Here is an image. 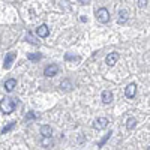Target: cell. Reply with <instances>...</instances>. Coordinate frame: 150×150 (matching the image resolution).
Listing matches in <instances>:
<instances>
[{
    "mask_svg": "<svg viewBox=\"0 0 150 150\" xmlns=\"http://www.w3.org/2000/svg\"><path fill=\"white\" fill-rule=\"evenodd\" d=\"M17 104H18V101L15 98H9V96L3 98V101L0 102V110H2L3 114H11V112L15 110Z\"/></svg>",
    "mask_w": 150,
    "mask_h": 150,
    "instance_id": "1",
    "label": "cell"
},
{
    "mask_svg": "<svg viewBox=\"0 0 150 150\" xmlns=\"http://www.w3.org/2000/svg\"><path fill=\"white\" fill-rule=\"evenodd\" d=\"M96 18L99 23H108L110 21V12L107 8H99L96 11Z\"/></svg>",
    "mask_w": 150,
    "mask_h": 150,
    "instance_id": "2",
    "label": "cell"
},
{
    "mask_svg": "<svg viewBox=\"0 0 150 150\" xmlns=\"http://www.w3.org/2000/svg\"><path fill=\"white\" fill-rule=\"evenodd\" d=\"M108 123H110V122H108V119H105V117H99V119H96V120H95L93 128L101 131V129H105V128L108 126Z\"/></svg>",
    "mask_w": 150,
    "mask_h": 150,
    "instance_id": "3",
    "label": "cell"
},
{
    "mask_svg": "<svg viewBox=\"0 0 150 150\" xmlns=\"http://www.w3.org/2000/svg\"><path fill=\"white\" fill-rule=\"evenodd\" d=\"M57 72H59V66L56 63L50 65V66H47L44 69V75H45V77H54V75H57Z\"/></svg>",
    "mask_w": 150,
    "mask_h": 150,
    "instance_id": "4",
    "label": "cell"
},
{
    "mask_svg": "<svg viewBox=\"0 0 150 150\" xmlns=\"http://www.w3.org/2000/svg\"><path fill=\"white\" fill-rule=\"evenodd\" d=\"M15 56H17V53H8L6 54V57H5V62H3V68L5 69H9L11 66H12V62L15 60Z\"/></svg>",
    "mask_w": 150,
    "mask_h": 150,
    "instance_id": "5",
    "label": "cell"
},
{
    "mask_svg": "<svg viewBox=\"0 0 150 150\" xmlns=\"http://www.w3.org/2000/svg\"><path fill=\"white\" fill-rule=\"evenodd\" d=\"M117 60H119V54L117 53H110L107 57H105V63L108 66H114L117 63Z\"/></svg>",
    "mask_w": 150,
    "mask_h": 150,
    "instance_id": "6",
    "label": "cell"
},
{
    "mask_svg": "<svg viewBox=\"0 0 150 150\" xmlns=\"http://www.w3.org/2000/svg\"><path fill=\"white\" fill-rule=\"evenodd\" d=\"M135 93H137V86H135V84H129V86L126 87V90H125V96H126L128 99L135 98Z\"/></svg>",
    "mask_w": 150,
    "mask_h": 150,
    "instance_id": "7",
    "label": "cell"
},
{
    "mask_svg": "<svg viewBox=\"0 0 150 150\" xmlns=\"http://www.w3.org/2000/svg\"><path fill=\"white\" fill-rule=\"evenodd\" d=\"M36 32H38V36H39V38H47L50 35V29H48L47 24H41Z\"/></svg>",
    "mask_w": 150,
    "mask_h": 150,
    "instance_id": "8",
    "label": "cell"
},
{
    "mask_svg": "<svg viewBox=\"0 0 150 150\" xmlns=\"http://www.w3.org/2000/svg\"><path fill=\"white\" fill-rule=\"evenodd\" d=\"M41 135L44 137V138H51V135H53L51 126H48V125H44V126H41Z\"/></svg>",
    "mask_w": 150,
    "mask_h": 150,
    "instance_id": "9",
    "label": "cell"
},
{
    "mask_svg": "<svg viewBox=\"0 0 150 150\" xmlns=\"http://www.w3.org/2000/svg\"><path fill=\"white\" fill-rule=\"evenodd\" d=\"M15 86H17V81L14 80V78H9V80H6L5 81V90L6 92H12V90H14L15 89Z\"/></svg>",
    "mask_w": 150,
    "mask_h": 150,
    "instance_id": "10",
    "label": "cell"
},
{
    "mask_svg": "<svg viewBox=\"0 0 150 150\" xmlns=\"http://www.w3.org/2000/svg\"><path fill=\"white\" fill-rule=\"evenodd\" d=\"M101 98H102V102H104V104H111V101H112V93H111L110 90H104Z\"/></svg>",
    "mask_w": 150,
    "mask_h": 150,
    "instance_id": "11",
    "label": "cell"
},
{
    "mask_svg": "<svg viewBox=\"0 0 150 150\" xmlns=\"http://www.w3.org/2000/svg\"><path fill=\"white\" fill-rule=\"evenodd\" d=\"M128 14H129V12H128V9H122L120 12H119V23L122 24V23H125V21H126L128 20Z\"/></svg>",
    "mask_w": 150,
    "mask_h": 150,
    "instance_id": "12",
    "label": "cell"
},
{
    "mask_svg": "<svg viewBox=\"0 0 150 150\" xmlns=\"http://www.w3.org/2000/svg\"><path fill=\"white\" fill-rule=\"evenodd\" d=\"M135 126H137V120H135L134 117L128 119V122H126V128H128L129 131H132V129H135Z\"/></svg>",
    "mask_w": 150,
    "mask_h": 150,
    "instance_id": "13",
    "label": "cell"
},
{
    "mask_svg": "<svg viewBox=\"0 0 150 150\" xmlns=\"http://www.w3.org/2000/svg\"><path fill=\"white\" fill-rule=\"evenodd\" d=\"M26 39H27L30 44H33V45H38V44H39V41H38V39H36V38H35V36H33L30 32H27V35H26Z\"/></svg>",
    "mask_w": 150,
    "mask_h": 150,
    "instance_id": "14",
    "label": "cell"
},
{
    "mask_svg": "<svg viewBox=\"0 0 150 150\" xmlns=\"http://www.w3.org/2000/svg\"><path fill=\"white\" fill-rule=\"evenodd\" d=\"M14 128H15V122H11V123H8L6 126L2 129V134H8L11 129H14Z\"/></svg>",
    "mask_w": 150,
    "mask_h": 150,
    "instance_id": "15",
    "label": "cell"
},
{
    "mask_svg": "<svg viewBox=\"0 0 150 150\" xmlns=\"http://www.w3.org/2000/svg\"><path fill=\"white\" fill-rule=\"evenodd\" d=\"M27 59L29 60H41L42 59V54H39V53H36V54H27Z\"/></svg>",
    "mask_w": 150,
    "mask_h": 150,
    "instance_id": "16",
    "label": "cell"
},
{
    "mask_svg": "<svg viewBox=\"0 0 150 150\" xmlns=\"http://www.w3.org/2000/svg\"><path fill=\"white\" fill-rule=\"evenodd\" d=\"M35 119H38V116L35 114L33 111H30V112H27V116H26V122H29V120H35Z\"/></svg>",
    "mask_w": 150,
    "mask_h": 150,
    "instance_id": "17",
    "label": "cell"
},
{
    "mask_svg": "<svg viewBox=\"0 0 150 150\" xmlns=\"http://www.w3.org/2000/svg\"><path fill=\"white\" fill-rule=\"evenodd\" d=\"M111 135H112V134H111V132H108V134H107V135L104 137V138H102V141H101V143H99L98 146H99V147H102V146H104V144H105V143L108 141V138H110V137H111Z\"/></svg>",
    "mask_w": 150,
    "mask_h": 150,
    "instance_id": "18",
    "label": "cell"
},
{
    "mask_svg": "<svg viewBox=\"0 0 150 150\" xmlns=\"http://www.w3.org/2000/svg\"><path fill=\"white\" fill-rule=\"evenodd\" d=\"M62 89H65V90H71V83H69L68 80L62 81Z\"/></svg>",
    "mask_w": 150,
    "mask_h": 150,
    "instance_id": "19",
    "label": "cell"
},
{
    "mask_svg": "<svg viewBox=\"0 0 150 150\" xmlns=\"http://www.w3.org/2000/svg\"><path fill=\"white\" fill-rule=\"evenodd\" d=\"M65 59H66V60H74V62H78V60H80L78 56H71V54H66Z\"/></svg>",
    "mask_w": 150,
    "mask_h": 150,
    "instance_id": "20",
    "label": "cell"
},
{
    "mask_svg": "<svg viewBox=\"0 0 150 150\" xmlns=\"http://www.w3.org/2000/svg\"><path fill=\"white\" fill-rule=\"evenodd\" d=\"M147 3H149V0H138V6L140 8H146Z\"/></svg>",
    "mask_w": 150,
    "mask_h": 150,
    "instance_id": "21",
    "label": "cell"
},
{
    "mask_svg": "<svg viewBox=\"0 0 150 150\" xmlns=\"http://www.w3.org/2000/svg\"><path fill=\"white\" fill-rule=\"evenodd\" d=\"M78 2H80L81 5H87V3H89V2H90V0H78Z\"/></svg>",
    "mask_w": 150,
    "mask_h": 150,
    "instance_id": "22",
    "label": "cell"
}]
</instances>
